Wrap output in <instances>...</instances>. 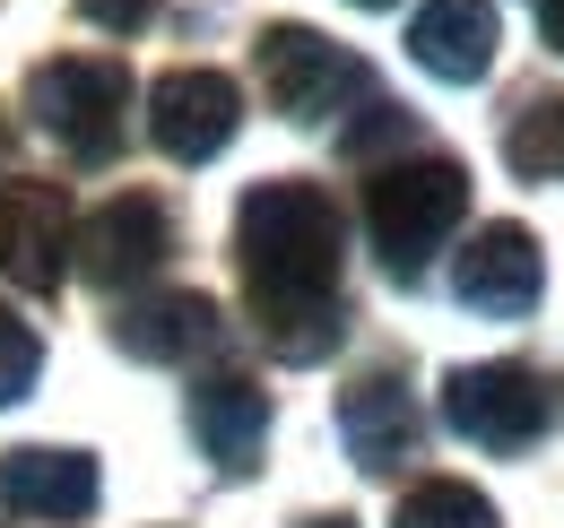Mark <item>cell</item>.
<instances>
[{"mask_svg": "<svg viewBox=\"0 0 564 528\" xmlns=\"http://www.w3.org/2000/svg\"><path fill=\"white\" fill-rule=\"evenodd\" d=\"M70 268V199L62 183H0V277L53 295Z\"/></svg>", "mask_w": 564, "mask_h": 528, "instance_id": "9c48e42d", "label": "cell"}, {"mask_svg": "<svg viewBox=\"0 0 564 528\" xmlns=\"http://www.w3.org/2000/svg\"><path fill=\"white\" fill-rule=\"evenodd\" d=\"M35 373H44V338L26 330L18 312H0V407H18L35 391Z\"/></svg>", "mask_w": 564, "mask_h": 528, "instance_id": "e0dca14e", "label": "cell"}, {"mask_svg": "<svg viewBox=\"0 0 564 528\" xmlns=\"http://www.w3.org/2000/svg\"><path fill=\"white\" fill-rule=\"evenodd\" d=\"M443 425L478 451H521L556 425V407H547V382L530 364H452L443 373Z\"/></svg>", "mask_w": 564, "mask_h": 528, "instance_id": "5b68a950", "label": "cell"}, {"mask_svg": "<svg viewBox=\"0 0 564 528\" xmlns=\"http://www.w3.org/2000/svg\"><path fill=\"white\" fill-rule=\"evenodd\" d=\"M313 528H356V520H339V512H330V520H313Z\"/></svg>", "mask_w": 564, "mask_h": 528, "instance_id": "ffe728a7", "label": "cell"}, {"mask_svg": "<svg viewBox=\"0 0 564 528\" xmlns=\"http://www.w3.org/2000/svg\"><path fill=\"white\" fill-rule=\"evenodd\" d=\"M452 295L469 304V312H487V321H521V312H539V295H547V261H539V234L530 226H478L469 234V252L452 268Z\"/></svg>", "mask_w": 564, "mask_h": 528, "instance_id": "ba28073f", "label": "cell"}, {"mask_svg": "<svg viewBox=\"0 0 564 528\" xmlns=\"http://www.w3.org/2000/svg\"><path fill=\"white\" fill-rule=\"evenodd\" d=\"M503 165H512L521 183H556V174H564V96H530V105L512 113Z\"/></svg>", "mask_w": 564, "mask_h": 528, "instance_id": "9a60e30c", "label": "cell"}, {"mask_svg": "<svg viewBox=\"0 0 564 528\" xmlns=\"http://www.w3.org/2000/svg\"><path fill=\"white\" fill-rule=\"evenodd\" d=\"M78 9H87L105 35H140L148 18H156V0H78Z\"/></svg>", "mask_w": 564, "mask_h": 528, "instance_id": "ac0fdd59", "label": "cell"}, {"mask_svg": "<svg viewBox=\"0 0 564 528\" xmlns=\"http://www.w3.org/2000/svg\"><path fill=\"white\" fill-rule=\"evenodd\" d=\"M192 442H200L226 476H252V468H261V442H270V391L243 382V373L192 382Z\"/></svg>", "mask_w": 564, "mask_h": 528, "instance_id": "8fae6325", "label": "cell"}, {"mask_svg": "<svg viewBox=\"0 0 564 528\" xmlns=\"http://www.w3.org/2000/svg\"><path fill=\"white\" fill-rule=\"evenodd\" d=\"M217 338H226V321H217L209 295H148V304H131L113 321V346L131 364H192V355H209Z\"/></svg>", "mask_w": 564, "mask_h": 528, "instance_id": "5bb4252c", "label": "cell"}, {"mask_svg": "<svg viewBox=\"0 0 564 528\" xmlns=\"http://www.w3.org/2000/svg\"><path fill=\"white\" fill-rule=\"evenodd\" d=\"M460 217H469V174L452 156H400L365 183V234H373V252L400 286L425 277V261L452 243Z\"/></svg>", "mask_w": 564, "mask_h": 528, "instance_id": "7a4b0ae2", "label": "cell"}, {"mask_svg": "<svg viewBox=\"0 0 564 528\" xmlns=\"http://www.w3.org/2000/svg\"><path fill=\"white\" fill-rule=\"evenodd\" d=\"M235 261L252 286V321L270 338L279 364H322L348 312H339V261H348V234H339V208L322 183H252L235 208Z\"/></svg>", "mask_w": 564, "mask_h": 528, "instance_id": "6da1fadb", "label": "cell"}, {"mask_svg": "<svg viewBox=\"0 0 564 528\" xmlns=\"http://www.w3.org/2000/svg\"><path fill=\"white\" fill-rule=\"evenodd\" d=\"M105 494V476L87 451H53V442H26L0 460V503L26 512V520H87Z\"/></svg>", "mask_w": 564, "mask_h": 528, "instance_id": "7c38bea8", "label": "cell"}, {"mask_svg": "<svg viewBox=\"0 0 564 528\" xmlns=\"http://www.w3.org/2000/svg\"><path fill=\"white\" fill-rule=\"evenodd\" d=\"M409 53L425 78L443 87H469L495 69V0H425L417 26H409Z\"/></svg>", "mask_w": 564, "mask_h": 528, "instance_id": "4fadbf2b", "label": "cell"}, {"mask_svg": "<svg viewBox=\"0 0 564 528\" xmlns=\"http://www.w3.org/2000/svg\"><path fill=\"white\" fill-rule=\"evenodd\" d=\"M235 131H243V87L226 69H165L148 87V139L174 165H209Z\"/></svg>", "mask_w": 564, "mask_h": 528, "instance_id": "8992f818", "label": "cell"}, {"mask_svg": "<svg viewBox=\"0 0 564 528\" xmlns=\"http://www.w3.org/2000/svg\"><path fill=\"white\" fill-rule=\"evenodd\" d=\"M356 9H391V0H356Z\"/></svg>", "mask_w": 564, "mask_h": 528, "instance_id": "44dd1931", "label": "cell"}, {"mask_svg": "<svg viewBox=\"0 0 564 528\" xmlns=\"http://www.w3.org/2000/svg\"><path fill=\"white\" fill-rule=\"evenodd\" d=\"M391 528H503V520H495V503L478 494V485H460V476H425L417 494H400Z\"/></svg>", "mask_w": 564, "mask_h": 528, "instance_id": "2e32d148", "label": "cell"}, {"mask_svg": "<svg viewBox=\"0 0 564 528\" xmlns=\"http://www.w3.org/2000/svg\"><path fill=\"white\" fill-rule=\"evenodd\" d=\"M70 252H78V268H87V286L122 295V286H140V277L165 268V252H174V217H165V199L122 191V199H105V208L78 226Z\"/></svg>", "mask_w": 564, "mask_h": 528, "instance_id": "52a82bcc", "label": "cell"}, {"mask_svg": "<svg viewBox=\"0 0 564 528\" xmlns=\"http://www.w3.org/2000/svg\"><path fill=\"white\" fill-rule=\"evenodd\" d=\"M539 35H547V44L564 53V0H539Z\"/></svg>", "mask_w": 564, "mask_h": 528, "instance_id": "d6986e66", "label": "cell"}, {"mask_svg": "<svg viewBox=\"0 0 564 528\" xmlns=\"http://www.w3.org/2000/svg\"><path fill=\"white\" fill-rule=\"evenodd\" d=\"M339 433H348V460L365 468V476H391L400 460H417V398H409V382L400 373H365V382H348V398H339Z\"/></svg>", "mask_w": 564, "mask_h": 528, "instance_id": "30bf717a", "label": "cell"}, {"mask_svg": "<svg viewBox=\"0 0 564 528\" xmlns=\"http://www.w3.org/2000/svg\"><path fill=\"white\" fill-rule=\"evenodd\" d=\"M122 113H131V69L96 62V53H62L26 78V122L78 165H105L122 147Z\"/></svg>", "mask_w": 564, "mask_h": 528, "instance_id": "3957f363", "label": "cell"}, {"mask_svg": "<svg viewBox=\"0 0 564 528\" xmlns=\"http://www.w3.org/2000/svg\"><path fill=\"white\" fill-rule=\"evenodd\" d=\"M261 87L286 122H339L348 105H373V69L348 44L313 35V26H270L261 35Z\"/></svg>", "mask_w": 564, "mask_h": 528, "instance_id": "277c9868", "label": "cell"}]
</instances>
